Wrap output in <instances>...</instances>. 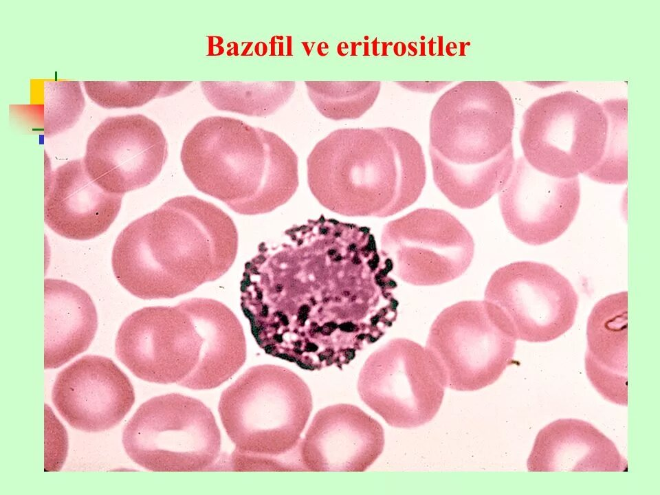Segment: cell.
<instances>
[{"label":"cell","mask_w":660,"mask_h":495,"mask_svg":"<svg viewBox=\"0 0 660 495\" xmlns=\"http://www.w3.org/2000/svg\"><path fill=\"white\" fill-rule=\"evenodd\" d=\"M608 133L606 105L566 91L540 98L527 109L520 142L523 157L532 167L569 179L600 163Z\"/></svg>","instance_id":"cell-7"},{"label":"cell","mask_w":660,"mask_h":495,"mask_svg":"<svg viewBox=\"0 0 660 495\" xmlns=\"http://www.w3.org/2000/svg\"><path fill=\"white\" fill-rule=\"evenodd\" d=\"M514 121L512 96L501 83L463 81L434 104L429 146L457 164L484 163L512 144Z\"/></svg>","instance_id":"cell-9"},{"label":"cell","mask_w":660,"mask_h":495,"mask_svg":"<svg viewBox=\"0 0 660 495\" xmlns=\"http://www.w3.org/2000/svg\"><path fill=\"white\" fill-rule=\"evenodd\" d=\"M390 274L369 228L322 214L259 244L244 266L241 307L265 353L342 369L396 320Z\"/></svg>","instance_id":"cell-1"},{"label":"cell","mask_w":660,"mask_h":495,"mask_svg":"<svg viewBox=\"0 0 660 495\" xmlns=\"http://www.w3.org/2000/svg\"><path fill=\"white\" fill-rule=\"evenodd\" d=\"M33 88V96L38 103L12 105L33 120L37 129L50 138L72 128L83 111L85 102L78 81L41 80Z\"/></svg>","instance_id":"cell-25"},{"label":"cell","mask_w":660,"mask_h":495,"mask_svg":"<svg viewBox=\"0 0 660 495\" xmlns=\"http://www.w3.org/2000/svg\"><path fill=\"white\" fill-rule=\"evenodd\" d=\"M380 251L399 279L431 286L461 276L472 263L474 243L452 214L424 208L388 222L382 232Z\"/></svg>","instance_id":"cell-13"},{"label":"cell","mask_w":660,"mask_h":495,"mask_svg":"<svg viewBox=\"0 0 660 495\" xmlns=\"http://www.w3.org/2000/svg\"><path fill=\"white\" fill-rule=\"evenodd\" d=\"M182 303L204 339L190 389L214 388L232 377L245 362L246 341L242 325L233 311L217 300L194 298Z\"/></svg>","instance_id":"cell-22"},{"label":"cell","mask_w":660,"mask_h":495,"mask_svg":"<svg viewBox=\"0 0 660 495\" xmlns=\"http://www.w3.org/2000/svg\"><path fill=\"white\" fill-rule=\"evenodd\" d=\"M180 158L196 189L241 214L272 212L299 184L292 147L276 133L236 118L210 116L197 122L184 140Z\"/></svg>","instance_id":"cell-4"},{"label":"cell","mask_w":660,"mask_h":495,"mask_svg":"<svg viewBox=\"0 0 660 495\" xmlns=\"http://www.w3.org/2000/svg\"><path fill=\"white\" fill-rule=\"evenodd\" d=\"M122 197L96 184L82 160L69 161L46 175L44 220L50 229L65 238L94 239L114 221Z\"/></svg>","instance_id":"cell-18"},{"label":"cell","mask_w":660,"mask_h":495,"mask_svg":"<svg viewBox=\"0 0 660 495\" xmlns=\"http://www.w3.org/2000/svg\"><path fill=\"white\" fill-rule=\"evenodd\" d=\"M527 468L529 472H624L628 462L591 423L560 419L539 431Z\"/></svg>","instance_id":"cell-19"},{"label":"cell","mask_w":660,"mask_h":495,"mask_svg":"<svg viewBox=\"0 0 660 495\" xmlns=\"http://www.w3.org/2000/svg\"><path fill=\"white\" fill-rule=\"evenodd\" d=\"M52 399L74 428L100 432L123 419L134 404L135 393L129 377L111 359L89 355L58 374Z\"/></svg>","instance_id":"cell-16"},{"label":"cell","mask_w":660,"mask_h":495,"mask_svg":"<svg viewBox=\"0 0 660 495\" xmlns=\"http://www.w3.org/2000/svg\"><path fill=\"white\" fill-rule=\"evenodd\" d=\"M313 408L305 381L274 364L252 366L221 393L219 413L235 448V472L300 471L289 457L298 449Z\"/></svg>","instance_id":"cell-5"},{"label":"cell","mask_w":660,"mask_h":495,"mask_svg":"<svg viewBox=\"0 0 660 495\" xmlns=\"http://www.w3.org/2000/svg\"><path fill=\"white\" fill-rule=\"evenodd\" d=\"M483 300L507 322L517 340L546 342L573 326L579 299L569 280L553 267L517 261L492 274Z\"/></svg>","instance_id":"cell-12"},{"label":"cell","mask_w":660,"mask_h":495,"mask_svg":"<svg viewBox=\"0 0 660 495\" xmlns=\"http://www.w3.org/2000/svg\"><path fill=\"white\" fill-rule=\"evenodd\" d=\"M357 388L364 403L389 426L412 428L437 415L446 386L426 349L397 338L367 358Z\"/></svg>","instance_id":"cell-10"},{"label":"cell","mask_w":660,"mask_h":495,"mask_svg":"<svg viewBox=\"0 0 660 495\" xmlns=\"http://www.w3.org/2000/svg\"><path fill=\"white\" fill-rule=\"evenodd\" d=\"M433 179L437 188L454 205L478 208L503 188L515 163L512 144L484 163L462 165L441 157L429 146Z\"/></svg>","instance_id":"cell-23"},{"label":"cell","mask_w":660,"mask_h":495,"mask_svg":"<svg viewBox=\"0 0 660 495\" xmlns=\"http://www.w3.org/2000/svg\"><path fill=\"white\" fill-rule=\"evenodd\" d=\"M400 87L412 91L423 93H436L448 85L450 82H412L397 81Z\"/></svg>","instance_id":"cell-29"},{"label":"cell","mask_w":660,"mask_h":495,"mask_svg":"<svg viewBox=\"0 0 660 495\" xmlns=\"http://www.w3.org/2000/svg\"><path fill=\"white\" fill-rule=\"evenodd\" d=\"M609 133L604 155L600 163L586 173L594 181L622 184L627 181L626 105L609 102Z\"/></svg>","instance_id":"cell-27"},{"label":"cell","mask_w":660,"mask_h":495,"mask_svg":"<svg viewBox=\"0 0 660 495\" xmlns=\"http://www.w3.org/2000/svg\"><path fill=\"white\" fill-rule=\"evenodd\" d=\"M381 424L359 407L337 404L318 410L298 453L303 471L364 472L382 453Z\"/></svg>","instance_id":"cell-17"},{"label":"cell","mask_w":660,"mask_h":495,"mask_svg":"<svg viewBox=\"0 0 660 495\" xmlns=\"http://www.w3.org/2000/svg\"><path fill=\"white\" fill-rule=\"evenodd\" d=\"M307 173L317 201L346 217L397 214L417 200L426 179L419 143L390 126L333 131L309 154Z\"/></svg>","instance_id":"cell-3"},{"label":"cell","mask_w":660,"mask_h":495,"mask_svg":"<svg viewBox=\"0 0 660 495\" xmlns=\"http://www.w3.org/2000/svg\"><path fill=\"white\" fill-rule=\"evenodd\" d=\"M204 344L201 333L181 302L144 307L129 315L118 331L116 353L142 380L190 389Z\"/></svg>","instance_id":"cell-11"},{"label":"cell","mask_w":660,"mask_h":495,"mask_svg":"<svg viewBox=\"0 0 660 495\" xmlns=\"http://www.w3.org/2000/svg\"><path fill=\"white\" fill-rule=\"evenodd\" d=\"M307 94L318 112L333 120L357 119L375 103L381 82L306 80Z\"/></svg>","instance_id":"cell-26"},{"label":"cell","mask_w":660,"mask_h":495,"mask_svg":"<svg viewBox=\"0 0 660 495\" xmlns=\"http://www.w3.org/2000/svg\"><path fill=\"white\" fill-rule=\"evenodd\" d=\"M295 81H201L207 100L216 109L248 116L275 113L293 95Z\"/></svg>","instance_id":"cell-24"},{"label":"cell","mask_w":660,"mask_h":495,"mask_svg":"<svg viewBox=\"0 0 660 495\" xmlns=\"http://www.w3.org/2000/svg\"><path fill=\"white\" fill-rule=\"evenodd\" d=\"M192 82L164 81L160 98H164L176 94L188 86Z\"/></svg>","instance_id":"cell-30"},{"label":"cell","mask_w":660,"mask_h":495,"mask_svg":"<svg viewBox=\"0 0 660 495\" xmlns=\"http://www.w3.org/2000/svg\"><path fill=\"white\" fill-rule=\"evenodd\" d=\"M89 97L105 109L141 107L160 98L164 81H85Z\"/></svg>","instance_id":"cell-28"},{"label":"cell","mask_w":660,"mask_h":495,"mask_svg":"<svg viewBox=\"0 0 660 495\" xmlns=\"http://www.w3.org/2000/svg\"><path fill=\"white\" fill-rule=\"evenodd\" d=\"M167 157L168 143L160 126L133 114L103 120L89 135L82 161L96 184L123 196L153 182Z\"/></svg>","instance_id":"cell-14"},{"label":"cell","mask_w":660,"mask_h":495,"mask_svg":"<svg viewBox=\"0 0 660 495\" xmlns=\"http://www.w3.org/2000/svg\"><path fill=\"white\" fill-rule=\"evenodd\" d=\"M628 292L608 295L593 307L587 321L585 370L606 400L628 405Z\"/></svg>","instance_id":"cell-20"},{"label":"cell","mask_w":660,"mask_h":495,"mask_svg":"<svg viewBox=\"0 0 660 495\" xmlns=\"http://www.w3.org/2000/svg\"><path fill=\"white\" fill-rule=\"evenodd\" d=\"M122 443L130 459L153 472H204L223 468L221 438L210 409L179 393L143 403L125 426Z\"/></svg>","instance_id":"cell-6"},{"label":"cell","mask_w":660,"mask_h":495,"mask_svg":"<svg viewBox=\"0 0 660 495\" xmlns=\"http://www.w3.org/2000/svg\"><path fill=\"white\" fill-rule=\"evenodd\" d=\"M517 339L483 300H463L432 322L426 349L446 387L480 390L494 383L513 361Z\"/></svg>","instance_id":"cell-8"},{"label":"cell","mask_w":660,"mask_h":495,"mask_svg":"<svg viewBox=\"0 0 660 495\" xmlns=\"http://www.w3.org/2000/svg\"><path fill=\"white\" fill-rule=\"evenodd\" d=\"M237 250L232 218L211 202L184 195L130 223L116 240L111 263L132 295L172 298L221 277Z\"/></svg>","instance_id":"cell-2"},{"label":"cell","mask_w":660,"mask_h":495,"mask_svg":"<svg viewBox=\"0 0 660 495\" xmlns=\"http://www.w3.org/2000/svg\"><path fill=\"white\" fill-rule=\"evenodd\" d=\"M499 206L511 234L531 245L551 242L566 231L580 202L578 177L540 172L522 157L499 194Z\"/></svg>","instance_id":"cell-15"},{"label":"cell","mask_w":660,"mask_h":495,"mask_svg":"<svg viewBox=\"0 0 660 495\" xmlns=\"http://www.w3.org/2000/svg\"><path fill=\"white\" fill-rule=\"evenodd\" d=\"M44 368H57L86 351L98 317L89 295L63 280H45Z\"/></svg>","instance_id":"cell-21"}]
</instances>
